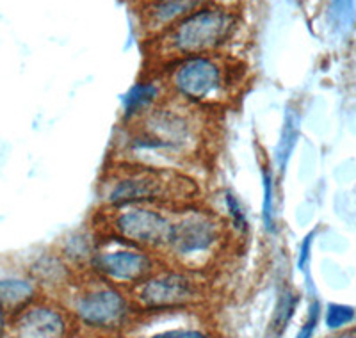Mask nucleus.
Masks as SVG:
<instances>
[{
	"mask_svg": "<svg viewBox=\"0 0 356 338\" xmlns=\"http://www.w3.org/2000/svg\"><path fill=\"white\" fill-rule=\"evenodd\" d=\"M38 299H40V289L27 274L0 276V308L11 319Z\"/></svg>",
	"mask_w": 356,
	"mask_h": 338,
	"instance_id": "obj_14",
	"label": "nucleus"
},
{
	"mask_svg": "<svg viewBox=\"0 0 356 338\" xmlns=\"http://www.w3.org/2000/svg\"><path fill=\"white\" fill-rule=\"evenodd\" d=\"M134 299L122 287L95 278L91 285L84 287L75 298L73 315L82 326L98 331H114L127 324L134 312Z\"/></svg>",
	"mask_w": 356,
	"mask_h": 338,
	"instance_id": "obj_9",
	"label": "nucleus"
},
{
	"mask_svg": "<svg viewBox=\"0 0 356 338\" xmlns=\"http://www.w3.org/2000/svg\"><path fill=\"white\" fill-rule=\"evenodd\" d=\"M225 209H227V225L228 230H230V234L237 235V237L246 235L250 232L246 212H244L243 205L237 200V196L234 193H230V191L225 193Z\"/></svg>",
	"mask_w": 356,
	"mask_h": 338,
	"instance_id": "obj_17",
	"label": "nucleus"
},
{
	"mask_svg": "<svg viewBox=\"0 0 356 338\" xmlns=\"http://www.w3.org/2000/svg\"><path fill=\"white\" fill-rule=\"evenodd\" d=\"M75 267L57 250L36 255L27 266V276L38 289H68L73 280Z\"/></svg>",
	"mask_w": 356,
	"mask_h": 338,
	"instance_id": "obj_12",
	"label": "nucleus"
},
{
	"mask_svg": "<svg viewBox=\"0 0 356 338\" xmlns=\"http://www.w3.org/2000/svg\"><path fill=\"white\" fill-rule=\"evenodd\" d=\"M203 111L177 100L159 104L138 121L123 127L120 157L116 162L170 168L198 157L207 143V125Z\"/></svg>",
	"mask_w": 356,
	"mask_h": 338,
	"instance_id": "obj_1",
	"label": "nucleus"
},
{
	"mask_svg": "<svg viewBox=\"0 0 356 338\" xmlns=\"http://www.w3.org/2000/svg\"><path fill=\"white\" fill-rule=\"evenodd\" d=\"M102 234L97 226H84L66 234L57 244V251L72 264L73 267H88L89 260L93 258Z\"/></svg>",
	"mask_w": 356,
	"mask_h": 338,
	"instance_id": "obj_15",
	"label": "nucleus"
},
{
	"mask_svg": "<svg viewBox=\"0 0 356 338\" xmlns=\"http://www.w3.org/2000/svg\"><path fill=\"white\" fill-rule=\"evenodd\" d=\"M230 239V230L221 216L198 203H189L173 209L170 235L161 255L178 266L198 271L219 257Z\"/></svg>",
	"mask_w": 356,
	"mask_h": 338,
	"instance_id": "obj_5",
	"label": "nucleus"
},
{
	"mask_svg": "<svg viewBox=\"0 0 356 338\" xmlns=\"http://www.w3.org/2000/svg\"><path fill=\"white\" fill-rule=\"evenodd\" d=\"M264 184V200H262V219L264 228L267 232H275L276 226V214H275V180L269 169L264 168L262 173Z\"/></svg>",
	"mask_w": 356,
	"mask_h": 338,
	"instance_id": "obj_18",
	"label": "nucleus"
},
{
	"mask_svg": "<svg viewBox=\"0 0 356 338\" xmlns=\"http://www.w3.org/2000/svg\"><path fill=\"white\" fill-rule=\"evenodd\" d=\"M148 338H211V335L195 328H175V330L159 331Z\"/></svg>",
	"mask_w": 356,
	"mask_h": 338,
	"instance_id": "obj_22",
	"label": "nucleus"
},
{
	"mask_svg": "<svg viewBox=\"0 0 356 338\" xmlns=\"http://www.w3.org/2000/svg\"><path fill=\"white\" fill-rule=\"evenodd\" d=\"M168 98L207 113L230 104L243 88L246 66L222 54L168 61L161 77Z\"/></svg>",
	"mask_w": 356,
	"mask_h": 338,
	"instance_id": "obj_3",
	"label": "nucleus"
},
{
	"mask_svg": "<svg viewBox=\"0 0 356 338\" xmlns=\"http://www.w3.org/2000/svg\"><path fill=\"white\" fill-rule=\"evenodd\" d=\"M319 314H321L319 303H314L310 312H308L307 322H305L303 328H301V331L298 333V337L296 338H312V335H314V331H316L317 328V322H319Z\"/></svg>",
	"mask_w": 356,
	"mask_h": 338,
	"instance_id": "obj_23",
	"label": "nucleus"
},
{
	"mask_svg": "<svg viewBox=\"0 0 356 338\" xmlns=\"http://www.w3.org/2000/svg\"><path fill=\"white\" fill-rule=\"evenodd\" d=\"M353 0H332V20L339 29H344L353 20Z\"/></svg>",
	"mask_w": 356,
	"mask_h": 338,
	"instance_id": "obj_21",
	"label": "nucleus"
},
{
	"mask_svg": "<svg viewBox=\"0 0 356 338\" xmlns=\"http://www.w3.org/2000/svg\"><path fill=\"white\" fill-rule=\"evenodd\" d=\"M212 0H143L139 11L141 25L146 33L155 38Z\"/></svg>",
	"mask_w": 356,
	"mask_h": 338,
	"instance_id": "obj_11",
	"label": "nucleus"
},
{
	"mask_svg": "<svg viewBox=\"0 0 356 338\" xmlns=\"http://www.w3.org/2000/svg\"><path fill=\"white\" fill-rule=\"evenodd\" d=\"M198 186L180 169L116 162L100 182L102 209L162 205L178 209L196 203Z\"/></svg>",
	"mask_w": 356,
	"mask_h": 338,
	"instance_id": "obj_2",
	"label": "nucleus"
},
{
	"mask_svg": "<svg viewBox=\"0 0 356 338\" xmlns=\"http://www.w3.org/2000/svg\"><path fill=\"white\" fill-rule=\"evenodd\" d=\"M205 287L195 269L159 266L146 280L134 287V303L146 312L184 310L198 305Z\"/></svg>",
	"mask_w": 356,
	"mask_h": 338,
	"instance_id": "obj_7",
	"label": "nucleus"
},
{
	"mask_svg": "<svg viewBox=\"0 0 356 338\" xmlns=\"http://www.w3.org/2000/svg\"><path fill=\"white\" fill-rule=\"evenodd\" d=\"M314 237H316V232L308 234L307 237L303 239V244L300 248V258H298V267L301 271L307 269L308 260H310V251H312V242H314Z\"/></svg>",
	"mask_w": 356,
	"mask_h": 338,
	"instance_id": "obj_24",
	"label": "nucleus"
},
{
	"mask_svg": "<svg viewBox=\"0 0 356 338\" xmlns=\"http://www.w3.org/2000/svg\"><path fill=\"white\" fill-rule=\"evenodd\" d=\"M298 125H300L298 118L292 116V114H287L284 129H282V134H280L278 146H276V164H278V168L282 171L285 169L292 152H294L296 139H298V134H300V127Z\"/></svg>",
	"mask_w": 356,
	"mask_h": 338,
	"instance_id": "obj_16",
	"label": "nucleus"
},
{
	"mask_svg": "<svg viewBox=\"0 0 356 338\" xmlns=\"http://www.w3.org/2000/svg\"><path fill=\"white\" fill-rule=\"evenodd\" d=\"M298 296L291 290L284 292V294L280 296L278 306H276L275 312V319H273V330L276 331V335H282V331L287 328V324L291 322L292 315H294L296 306H298Z\"/></svg>",
	"mask_w": 356,
	"mask_h": 338,
	"instance_id": "obj_19",
	"label": "nucleus"
},
{
	"mask_svg": "<svg viewBox=\"0 0 356 338\" xmlns=\"http://www.w3.org/2000/svg\"><path fill=\"white\" fill-rule=\"evenodd\" d=\"M70 330V315L40 299L11 319V331L17 338H68Z\"/></svg>",
	"mask_w": 356,
	"mask_h": 338,
	"instance_id": "obj_10",
	"label": "nucleus"
},
{
	"mask_svg": "<svg viewBox=\"0 0 356 338\" xmlns=\"http://www.w3.org/2000/svg\"><path fill=\"white\" fill-rule=\"evenodd\" d=\"M157 255L154 251L143 250L138 246L102 234L100 244L86 269L95 274V278L113 285L136 287L161 266Z\"/></svg>",
	"mask_w": 356,
	"mask_h": 338,
	"instance_id": "obj_8",
	"label": "nucleus"
},
{
	"mask_svg": "<svg viewBox=\"0 0 356 338\" xmlns=\"http://www.w3.org/2000/svg\"><path fill=\"white\" fill-rule=\"evenodd\" d=\"M171 216H173V209L162 205H129L122 209H102L95 226L102 234L161 255L170 235Z\"/></svg>",
	"mask_w": 356,
	"mask_h": 338,
	"instance_id": "obj_6",
	"label": "nucleus"
},
{
	"mask_svg": "<svg viewBox=\"0 0 356 338\" xmlns=\"http://www.w3.org/2000/svg\"><path fill=\"white\" fill-rule=\"evenodd\" d=\"M9 330H11V317L0 308V338H6Z\"/></svg>",
	"mask_w": 356,
	"mask_h": 338,
	"instance_id": "obj_25",
	"label": "nucleus"
},
{
	"mask_svg": "<svg viewBox=\"0 0 356 338\" xmlns=\"http://www.w3.org/2000/svg\"><path fill=\"white\" fill-rule=\"evenodd\" d=\"M353 319H355V310L351 306L330 305L328 312H326V326L330 330H339V328L349 324Z\"/></svg>",
	"mask_w": 356,
	"mask_h": 338,
	"instance_id": "obj_20",
	"label": "nucleus"
},
{
	"mask_svg": "<svg viewBox=\"0 0 356 338\" xmlns=\"http://www.w3.org/2000/svg\"><path fill=\"white\" fill-rule=\"evenodd\" d=\"M166 86L162 82V79L157 77H148L143 81L136 82L132 88L127 91V95L122 100V111H123V125H129L138 121L145 114L155 109L159 104L166 100Z\"/></svg>",
	"mask_w": 356,
	"mask_h": 338,
	"instance_id": "obj_13",
	"label": "nucleus"
},
{
	"mask_svg": "<svg viewBox=\"0 0 356 338\" xmlns=\"http://www.w3.org/2000/svg\"><path fill=\"white\" fill-rule=\"evenodd\" d=\"M239 25L237 9L212 0L155 36V49L166 63L180 57L222 54L237 38Z\"/></svg>",
	"mask_w": 356,
	"mask_h": 338,
	"instance_id": "obj_4",
	"label": "nucleus"
}]
</instances>
